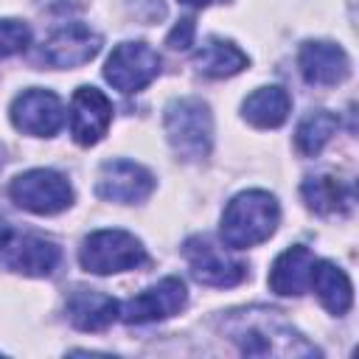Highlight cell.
Listing matches in <instances>:
<instances>
[{
	"label": "cell",
	"mask_w": 359,
	"mask_h": 359,
	"mask_svg": "<svg viewBox=\"0 0 359 359\" xmlns=\"http://www.w3.org/2000/svg\"><path fill=\"white\" fill-rule=\"evenodd\" d=\"M219 331L247 356H320V351L275 309L252 306L224 311L219 317Z\"/></svg>",
	"instance_id": "6da1fadb"
},
{
	"label": "cell",
	"mask_w": 359,
	"mask_h": 359,
	"mask_svg": "<svg viewBox=\"0 0 359 359\" xmlns=\"http://www.w3.org/2000/svg\"><path fill=\"white\" fill-rule=\"evenodd\" d=\"M278 222H280V208L269 191H258V188L241 191L227 202L222 213L219 236L227 247L247 250L266 241L278 230Z\"/></svg>",
	"instance_id": "7a4b0ae2"
},
{
	"label": "cell",
	"mask_w": 359,
	"mask_h": 359,
	"mask_svg": "<svg viewBox=\"0 0 359 359\" xmlns=\"http://www.w3.org/2000/svg\"><path fill=\"white\" fill-rule=\"evenodd\" d=\"M165 137L185 163H199L213 146V115L202 98H174L163 115Z\"/></svg>",
	"instance_id": "3957f363"
},
{
	"label": "cell",
	"mask_w": 359,
	"mask_h": 359,
	"mask_svg": "<svg viewBox=\"0 0 359 359\" xmlns=\"http://www.w3.org/2000/svg\"><path fill=\"white\" fill-rule=\"evenodd\" d=\"M79 264L93 275H115L146 264V250L126 230H95L81 241Z\"/></svg>",
	"instance_id": "277c9868"
},
{
	"label": "cell",
	"mask_w": 359,
	"mask_h": 359,
	"mask_svg": "<svg viewBox=\"0 0 359 359\" xmlns=\"http://www.w3.org/2000/svg\"><path fill=\"white\" fill-rule=\"evenodd\" d=\"M62 261V250L53 238L39 233H22L6 227L0 233V264L25 278H48Z\"/></svg>",
	"instance_id": "5b68a950"
},
{
	"label": "cell",
	"mask_w": 359,
	"mask_h": 359,
	"mask_svg": "<svg viewBox=\"0 0 359 359\" xmlns=\"http://www.w3.org/2000/svg\"><path fill=\"white\" fill-rule=\"evenodd\" d=\"M8 196L17 208L36 213V216H53L73 205V188L70 182L50 168H31L11 180Z\"/></svg>",
	"instance_id": "8992f818"
},
{
	"label": "cell",
	"mask_w": 359,
	"mask_h": 359,
	"mask_svg": "<svg viewBox=\"0 0 359 359\" xmlns=\"http://www.w3.org/2000/svg\"><path fill=\"white\" fill-rule=\"evenodd\" d=\"M157 73H160V56L146 42H121L118 48H112L104 65V79L126 95L140 93L146 84L157 79Z\"/></svg>",
	"instance_id": "52a82bcc"
},
{
	"label": "cell",
	"mask_w": 359,
	"mask_h": 359,
	"mask_svg": "<svg viewBox=\"0 0 359 359\" xmlns=\"http://www.w3.org/2000/svg\"><path fill=\"white\" fill-rule=\"evenodd\" d=\"M185 303H188V289H185L182 278L168 275V278L157 280L154 286L143 289L140 294L129 297V300L121 306L118 317H121L126 325L157 323V320H165V317L180 314Z\"/></svg>",
	"instance_id": "ba28073f"
},
{
	"label": "cell",
	"mask_w": 359,
	"mask_h": 359,
	"mask_svg": "<svg viewBox=\"0 0 359 359\" xmlns=\"http://www.w3.org/2000/svg\"><path fill=\"white\" fill-rule=\"evenodd\" d=\"M182 255L191 266V275L194 280L205 283V286H216V289H224V286H236L247 278V266L241 261H233L227 258L210 238L205 236H191L182 247Z\"/></svg>",
	"instance_id": "9c48e42d"
},
{
	"label": "cell",
	"mask_w": 359,
	"mask_h": 359,
	"mask_svg": "<svg viewBox=\"0 0 359 359\" xmlns=\"http://www.w3.org/2000/svg\"><path fill=\"white\" fill-rule=\"evenodd\" d=\"M11 123L14 129L34 135V137H50L59 132L62 121H65V109L56 93L42 90V87H31L22 90L14 101H11Z\"/></svg>",
	"instance_id": "30bf717a"
},
{
	"label": "cell",
	"mask_w": 359,
	"mask_h": 359,
	"mask_svg": "<svg viewBox=\"0 0 359 359\" xmlns=\"http://www.w3.org/2000/svg\"><path fill=\"white\" fill-rule=\"evenodd\" d=\"M101 45L104 39L98 31H93L84 22H67L45 39L42 59L50 67H81L98 56Z\"/></svg>",
	"instance_id": "8fae6325"
},
{
	"label": "cell",
	"mask_w": 359,
	"mask_h": 359,
	"mask_svg": "<svg viewBox=\"0 0 359 359\" xmlns=\"http://www.w3.org/2000/svg\"><path fill=\"white\" fill-rule=\"evenodd\" d=\"M154 191V177L140 163L132 160H107L95 180V194L107 202L135 205Z\"/></svg>",
	"instance_id": "7c38bea8"
},
{
	"label": "cell",
	"mask_w": 359,
	"mask_h": 359,
	"mask_svg": "<svg viewBox=\"0 0 359 359\" xmlns=\"http://www.w3.org/2000/svg\"><path fill=\"white\" fill-rule=\"evenodd\" d=\"M112 123V104L98 87H79L70 101V135L79 146H95Z\"/></svg>",
	"instance_id": "4fadbf2b"
},
{
	"label": "cell",
	"mask_w": 359,
	"mask_h": 359,
	"mask_svg": "<svg viewBox=\"0 0 359 359\" xmlns=\"http://www.w3.org/2000/svg\"><path fill=\"white\" fill-rule=\"evenodd\" d=\"M297 65H300L303 79L317 87H331L351 76L348 53L337 42H325V39L303 42V48L297 53Z\"/></svg>",
	"instance_id": "5bb4252c"
},
{
	"label": "cell",
	"mask_w": 359,
	"mask_h": 359,
	"mask_svg": "<svg viewBox=\"0 0 359 359\" xmlns=\"http://www.w3.org/2000/svg\"><path fill=\"white\" fill-rule=\"evenodd\" d=\"M65 311H67V320L79 331H104L118 320L121 306H118V300L112 294L79 286V289H73L67 294Z\"/></svg>",
	"instance_id": "9a60e30c"
},
{
	"label": "cell",
	"mask_w": 359,
	"mask_h": 359,
	"mask_svg": "<svg viewBox=\"0 0 359 359\" xmlns=\"http://www.w3.org/2000/svg\"><path fill=\"white\" fill-rule=\"evenodd\" d=\"M314 252L303 244H294L289 250H283L272 269H269V289L275 294H283V297H297L309 289L311 283V266H314Z\"/></svg>",
	"instance_id": "2e32d148"
},
{
	"label": "cell",
	"mask_w": 359,
	"mask_h": 359,
	"mask_svg": "<svg viewBox=\"0 0 359 359\" xmlns=\"http://www.w3.org/2000/svg\"><path fill=\"white\" fill-rule=\"evenodd\" d=\"M292 109V98L283 87L272 84V87H258L255 93H250L241 104V115L250 126L255 129H278Z\"/></svg>",
	"instance_id": "e0dca14e"
},
{
	"label": "cell",
	"mask_w": 359,
	"mask_h": 359,
	"mask_svg": "<svg viewBox=\"0 0 359 359\" xmlns=\"http://www.w3.org/2000/svg\"><path fill=\"white\" fill-rule=\"evenodd\" d=\"M247 53L233 45L230 39H219V36H210L202 42V48L194 53V67L208 76V79H227V76H236L247 67Z\"/></svg>",
	"instance_id": "ac0fdd59"
},
{
	"label": "cell",
	"mask_w": 359,
	"mask_h": 359,
	"mask_svg": "<svg viewBox=\"0 0 359 359\" xmlns=\"http://www.w3.org/2000/svg\"><path fill=\"white\" fill-rule=\"evenodd\" d=\"M303 202L309 210L320 213V216H342L351 208V188L345 182H339L331 174H317V177H306L300 185Z\"/></svg>",
	"instance_id": "d6986e66"
},
{
	"label": "cell",
	"mask_w": 359,
	"mask_h": 359,
	"mask_svg": "<svg viewBox=\"0 0 359 359\" xmlns=\"http://www.w3.org/2000/svg\"><path fill=\"white\" fill-rule=\"evenodd\" d=\"M309 289L317 292L320 303L331 314H345L351 309V303H353V286H351L348 275L331 261H314Z\"/></svg>",
	"instance_id": "ffe728a7"
},
{
	"label": "cell",
	"mask_w": 359,
	"mask_h": 359,
	"mask_svg": "<svg viewBox=\"0 0 359 359\" xmlns=\"http://www.w3.org/2000/svg\"><path fill=\"white\" fill-rule=\"evenodd\" d=\"M339 129V118L328 109H317V112H309L300 123H297V132H294V146L303 157H317L325 143L334 137V132Z\"/></svg>",
	"instance_id": "44dd1931"
},
{
	"label": "cell",
	"mask_w": 359,
	"mask_h": 359,
	"mask_svg": "<svg viewBox=\"0 0 359 359\" xmlns=\"http://www.w3.org/2000/svg\"><path fill=\"white\" fill-rule=\"evenodd\" d=\"M28 39H31V31H28L25 22H20V20H0V59L25 50Z\"/></svg>",
	"instance_id": "7402d4cb"
},
{
	"label": "cell",
	"mask_w": 359,
	"mask_h": 359,
	"mask_svg": "<svg viewBox=\"0 0 359 359\" xmlns=\"http://www.w3.org/2000/svg\"><path fill=\"white\" fill-rule=\"evenodd\" d=\"M194 34H196L194 20H191V17H182V20H180V22L171 28V34L165 36V45H168L171 50H185V48H191Z\"/></svg>",
	"instance_id": "603a6c76"
},
{
	"label": "cell",
	"mask_w": 359,
	"mask_h": 359,
	"mask_svg": "<svg viewBox=\"0 0 359 359\" xmlns=\"http://www.w3.org/2000/svg\"><path fill=\"white\" fill-rule=\"evenodd\" d=\"M180 3H185V6H194V8H205V6H210L213 0H180Z\"/></svg>",
	"instance_id": "cb8c5ba5"
}]
</instances>
